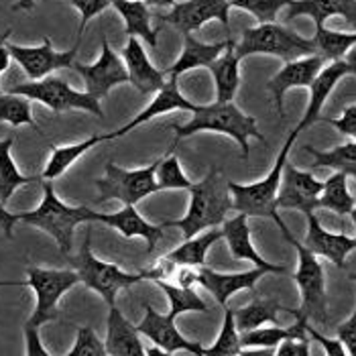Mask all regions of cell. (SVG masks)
<instances>
[{"label": "cell", "instance_id": "6da1fadb", "mask_svg": "<svg viewBox=\"0 0 356 356\" xmlns=\"http://www.w3.org/2000/svg\"><path fill=\"white\" fill-rule=\"evenodd\" d=\"M167 129L175 131V138L167 153H173L177 143L181 138L192 137L195 133H222L226 137L234 138L243 151V157L248 159V138H257L261 143H267L263 133L257 127V118L248 116L238 108L234 102H214L206 106H197L192 112L190 122L186 124H167Z\"/></svg>", "mask_w": 356, "mask_h": 356}, {"label": "cell", "instance_id": "7a4b0ae2", "mask_svg": "<svg viewBox=\"0 0 356 356\" xmlns=\"http://www.w3.org/2000/svg\"><path fill=\"white\" fill-rule=\"evenodd\" d=\"M192 200L186 216L179 220H167L163 228H179L184 238H192L197 232L222 226L226 214L232 210V193L224 181L218 169H210V173L190 188Z\"/></svg>", "mask_w": 356, "mask_h": 356}, {"label": "cell", "instance_id": "3957f363", "mask_svg": "<svg viewBox=\"0 0 356 356\" xmlns=\"http://www.w3.org/2000/svg\"><path fill=\"white\" fill-rule=\"evenodd\" d=\"M19 222L31 224L43 232H47L57 247L61 250V254H70L74 247V232L76 226H80L83 222H94L96 212H92V208L88 206H67L59 200V195L55 193L54 184L43 179V200L41 204L31 210V212H21L17 214Z\"/></svg>", "mask_w": 356, "mask_h": 356}, {"label": "cell", "instance_id": "277c9868", "mask_svg": "<svg viewBox=\"0 0 356 356\" xmlns=\"http://www.w3.org/2000/svg\"><path fill=\"white\" fill-rule=\"evenodd\" d=\"M300 137V133L293 129L291 135L287 137L285 145L281 147L277 159H275L273 169L267 173V177H263L261 181L254 184H234L228 181V190L232 193V210L247 214L248 218H269L273 220L279 226V230L287 228V224L281 220L279 212H277V192H279V184H281V173H283V165L289 157V151L296 143V138Z\"/></svg>", "mask_w": 356, "mask_h": 356}, {"label": "cell", "instance_id": "5b68a950", "mask_svg": "<svg viewBox=\"0 0 356 356\" xmlns=\"http://www.w3.org/2000/svg\"><path fill=\"white\" fill-rule=\"evenodd\" d=\"M234 51L238 59H245L248 55H273L283 61H293L300 57L316 55L318 47L314 37L307 39L293 29L283 27L279 23H263L245 29Z\"/></svg>", "mask_w": 356, "mask_h": 356}, {"label": "cell", "instance_id": "8992f818", "mask_svg": "<svg viewBox=\"0 0 356 356\" xmlns=\"http://www.w3.org/2000/svg\"><path fill=\"white\" fill-rule=\"evenodd\" d=\"M80 283V275L76 269H41L29 267L27 281H0V285H25L35 291V309L27 320L25 328L39 330L43 324L59 318V300L74 285Z\"/></svg>", "mask_w": 356, "mask_h": 356}, {"label": "cell", "instance_id": "52a82bcc", "mask_svg": "<svg viewBox=\"0 0 356 356\" xmlns=\"http://www.w3.org/2000/svg\"><path fill=\"white\" fill-rule=\"evenodd\" d=\"M283 238L293 245L298 250V269L293 273V279L298 283V289L302 293V312L307 320H314L318 324L328 322V296H326V275L324 267L318 261V254H314L303 243H300L289 228L281 230Z\"/></svg>", "mask_w": 356, "mask_h": 356}, {"label": "cell", "instance_id": "ba28073f", "mask_svg": "<svg viewBox=\"0 0 356 356\" xmlns=\"http://www.w3.org/2000/svg\"><path fill=\"white\" fill-rule=\"evenodd\" d=\"M70 263L78 271L80 281L83 285L90 287L92 291L100 293L102 300L108 305L116 303V296H118L120 289H127V287H131V285H135V283L145 279L143 271L140 273H127L114 263L100 261L92 252V228L86 230L82 248H80V252L76 257L70 259Z\"/></svg>", "mask_w": 356, "mask_h": 356}, {"label": "cell", "instance_id": "9c48e42d", "mask_svg": "<svg viewBox=\"0 0 356 356\" xmlns=\"http://www.w3.org/2000/svg\"><path fill=\"white\" fill-rule=\"evenodd\" d=\"M161 161V159H159ZM159 161L140 167V169H122L112 161L106 163V173L104 177L96 179V188L100 192L98 204L106 200H118L122 204H137L145 200L147 195L155 192H161L155 179Z\"/></svg>", "mask_w": 356, "mask_h": 356}, {"label": "cell", "instance_id": "30bf717a", "mask_svg": "<svg viewBox=\"0 0 356 356\" xmlns=\"http://www.w3.org/2000/svg\"><path fill=\"white\" fill-rule=\"evenodd\" d=\"M10 94L25 96L29 100L41 102L54 112H65V110H86L98 118H102V106L100 100L90 96L88 92H78L61 78L47 76L43 80H31V82L13 86L8 90Z\"/></svg>", "mask_w": 356, "mask_h": 356}, {"label": "cell", "instance_id": "8fae6325", "mask_svg": "<svg viewBox=\"0 0 356 356\" xmlns=\"http://www.w3.org/2000/svg\"><path fill=\"white\" fill-rule=\"evenodd\" d=\"M82 45V39L76 41V45L67 51H55L49 37H43V43L37 47H25V45H13L6 43V49L10 57L23 67L29 80H43L55 70H72L76 63L78 49Z\"/></svg>", "mask_w": 356, "mask_h": 356}, {"label": "cell", "instance_id": "7c38bea8", "mask_svg": "<svg viewBox=\"0 0 356 356\" xmlns=\"http://www.w3.org/2000/svg\"><path fill=\"white\" fill-rule=\"evenodd\" d=\"M72 70H76L82 76L83 86H86L83 92H88L96 100H102L112 88L129 82L127 65H124L122 57L110 47L106 37H102V51L94 63L76 61L72 65Z\"/></svg>", "mask_w": 356, "mask_h": 356}, {"label": "cell", "instance_id": "4fadbf2b", "mask_svg": "<svg viewBox=\"0 0 356 356\" xmlns=\"http://www.w3.org/2000/svg\"><path fill=\"white\" fill-rule=\"evenodd\" d=\"M322 190L324 181H320L314 173L302 171L285 161L277 192V210H298L303 216L314 214L318 210V197Z\"/></svg>", "mask_w": 356, "mask_h": 356}, {"label": "cell", "instance_id": "5bb4252c", "mask_svg": "<svg viewBox=\"0 0 356 356\" xmlns=\"http://www.w3.org/2000/svg\"><path fill=\"white\" fill-rule=\"evenodd\" d=\"M230 2L228 0H186L175 2L169 13L159 15V19L181 31L184 35H192L210 21H220L226 31L230 29Z\"/></svg>", "mask_w": 356, "mask_h": 356}, {"label": "cell", "instance_id": "9a60e30c", "mask_svg": "<svg viewBox=\"0 0 356 356\" xmlns=\"http://www.w3.org/2000/svg\"><path fill=\"white\" fill-rule=\"evenodd\" d=\"M140 336H147L155 346H161L167 355L173 353H190L202 356L204 346L200 342L188 340L179 330L175 328V320L169 314H159L153 305H145V318L137 326Z\"/></svg>", "mask_w": 356, "mask_h": 356}, {"label": "cell", "instance_id": "2e32d148", "mask_svg": "<svg viewBox=\"0 0 356 356\" xmlns=\"http://www.w3.org/2000/svg\"><path fill=\"white\" fill-rule=\"evenodd\" d=\"M326 63L328 61L318 54L300 57V59H293V61H285V65L267 82V90L273 96L275 108H277L279 118H283L285 94L289 90H293V88H309Z\"/></svg>", "mask_w": 356, "mask_h": 356}, {"label": "cell", "instance_id": "e0dca14e", "mask_svg": "<svg viewBox=\"0 0 356 356\" xmlns=\"http://www.w3.org/2000/svg\"><path fill=\"white\" fill-rule=\"evenodd\" d=\"M346 76H353V72H350V67H348V63L344 59L328 61L322 67V72L316 76V80L307 88L309 90V102H307V108L303 112V118L300 120V124L296 127L298 133L309 129L312 124H316L322 118V108H324L326 100L330 98V94Z\"/></svg>", "mask_w": 356, "mask_h": 356}, {"label": "cell", "instance_id": "ac0fdd59", "mask_svg": "<svg viewBox=\"0 0 356 356\" xmlns=\"http://www.w3.org/2000/svg\"><path fill=\"white\" fill-rule=\"evenodd\" d=\"M307 234L303 245L309 248L314 254L328 259L330 263H334L338 269H344L346 265V257L356 248V236H346V234H338V232H330L322 226V222L318 220L316 212L307 214Z\"/></svg>", "mask_w": 356, "mask_h": 356}, {"label": "cell", "instance_id": "d6986e66", "mask_svg": "<svg viewBox=\"0 0 356 356\" xmlns=\"http://www.w3.org/2000/svg\"><path fill=\"white\" fill-rule=\"evenodd\" d=\"M195 108H197V104L190 102V100L179 92L177 78H169V80L163 83V88H161L159 92H155V98L151 100V104H149L147 108L143 110V112H138L137 116H135L129 124L120 127V129L114 131V133H106V135H104V140H112V138L122 137V135L135 131L140 124L153 120L155 116H161V114H167V112H175V110L195 112Z\"/></svg>", "mask_w": 356, "mask_h": 356}, {"label": "cell", "instance_id": "ffe728a7", "mask_svg": "<svg viewBox=\"0 0 356 356\" xmlns=\"http://www.w3.org/2000/svg\"><path fill=\"white\" fill-rule=\"evenodd\" d=\"M120 57H122L127 72H129V83H133L143 96L159 92L163 88V83L167 82L165 70H157L151 63L143 43L138 41V37H129L127 47H124Z\"/></svg>", "mask_w": 356, "mask_h": 356}, {"label": "cell", "instance_id": "44dd1931", "mask_svg": "<svg viewBox=\"0 0 356 356\" xmlns=\"http://www.w3.org/2000/svg\"><path fill=\"white\" fill-rule=\"evenodd\" d=\"M267 275L265 269L261 267H252L248 271H241V273H218L214 269H210L208 265L200 267V275H197V285H202L206 291H210L214 296V300L226 307L228 300L238 293V291H254L257 281Z\"/></svg>", "mask_w": 356, "mask_h": 356}, {"label": "cell", "instance_id": "7402d4cb", "mask_svg": "<svg viewBox=\"0 0 356 356\" xmlns=\"http://www.w3.org/2000/svg\"><path fill=\"white\" fill-rule=\"evenodd\" d=\"M222 238L230 248V254L236 261H250L254 267L265 269L267 273H287V267L275 265L271 261H265L250 241V228H248V216L241 214L230 220L222 222Z\"/></svg>", "mask_w": 356, "mask_h": 356}, {"label": "cell", "instance_id": "603a6c76", "mask_svg": "<svg viewBox=\"0 0 356 356\" xmlns=\"http://www.w3.org/2000/svg\"><path fill=\"white\" fill-rule=\"evenodd\" d=\"M96 222H102V224H108L110 228L118 230L124 238H135L140 236L147 241V250L153 252V248L157 247V243L163 241V226H157V224H151L143 218L137 212V208L133 204H124L122 210L118 212H112V214H100L96 212Z\"/></svg>", "mask_w": 356, "mask_h": 356}, {"label": "cell", "instance_id": "cb8c5ba5", "mask_svg": "<svg viewBox=\"0 0 356 356\" xmlns=\"http://www.w3.org/2000/svg\"><path fill=\"white\" fill-rule=\"evenodd\" d=\"M285 17L287 21L309 17L316 27L326 25L330 17H342L348 25L356 27V0H291Z\"/></svg>", "mask_w": 356, "mask_h": 356}, {"label": "cell", "instance_id": "d4e9b609", "mask_svg": "<svg viewBox=\"0 0 356 356\" xmlns=\"http://www.w3.org/2000/svg\"><path fill=\"white\" fill-rule=\"evenodd\" d=\"M108 332L104 340L106 356H143L145 348L140 342L137 326H133L116 307V303L108 305Z\"/></svg>", "mask_w": 356, "mask_h": 356}, {"label": "cell", "instance_id": "484cf974", "mask_svg": "<svg viewBox=\"0 0 356 356\" xmlns=\"http://www.w3.org/2000/svg\"><path fill=\"white\" fill-rule=\"evenodd\" d=\"M236 41L228 39L226 49L210 65V74L216 83V102H232L241 88V59L236 57Z\"/></svg>", "mask_w": 356, "mask_h": 356}, {"label": "cell", "instance_id": "4316f807", "mask_svg": "<svg viewBox=\"0 0 356 356\" xmlns=\"http://www.w3.org/2000/svg\"><path fill=\"white\" fill-rule=\"evenodd\" d=\"M226 45H228V41L204 43V41H197L192 35H184V49L175 59V63L165 70V74L169 78H179L181 74L195 70V67H208L218 55H222Z\"/></svg>", "mask_w": 356, "mask_h": 356}, {"label": "cell", "instance_id": "83f0119b", "mask_svg": "<svg viewBox=\"0 0 356 356\" xmlns=\"http://www.w3.org/2000/svg\"><path fill=\"white\" fill-rule=\"evenodd\" d=\"M124 21L127 37H140L151 49H157V31L151 25V10L145 0H110Z\"/></svg>", "mask_w": 356, "mask_h": 356}, {"label": "cell", "instance_id": "f1b7e54d", "mask_svg": "<svg viewBox=\"0 0 356 356\" xmlns=\"http://www.w3.org/2000/svg\"><path fill=\"white\" fill-rule=\"evenodd\" d=\"M222 238V228H208L197 232L192 238H186L184 245L173 248L171 252L165 254L167 261H171L173 265H190V267H204L206 265V257L212 245H216Z\"/></svg>", "mask_w": 356, "mask_h": 356}, {"label": "cell", "instance_id": "f546056e", "mask_svg": "<svg viewBox=\"0 0 356 356\" xmlns=\"http://www.w3.org/2000/svg\"><path fill=\"white\" fill-rule=\"evenodd\" d=\"M279 312L291 314L289 307H283L277 300L254 296V300L248 303V305L241 307V309H234V324H236L238 332H247V330L259 328V326H265V324L281 326Z\"/></svg>", "mask_w": 356, "mask_h": 356}, {"label": "cell", "instance_id": "4dcf8cb0", "mask_svg": "<svg viewBox=\"0 0 356 356\" xmlns=\"http://www.w3.org/2000/svg\"><path fill=\"white\" fill-rule=\"evenodd\" d=\"M356 206V195L348 190V175L342 171H334L324 181V190L318 197V208L330 210L338 216H350Z\"/></svg>", "mask_w": 356, "mask_h": 356}, {"label": "cell", "instance_id": "1f68e13d", "mask_svg": "<svg viewBox=\"0 0 356 356\" xmlns=\"http://www.w3.org/2000/svg\"><path fill=\"white\" fill-rule=\"evenodd\" d=\"M13 143H15L13 137L0 140V202L2 204H6L19 188L29 186V184H35V181L41 179L37 175H23L19 171V167H17L13 155H10Z\"/></svg>", "mask_w": 356, "mask_h": 356}, {"label": "cell", "instance_id": "d6a6232c", "mask_svg": "<svg viewBox=\"0 0 356 356\" xmlns=\"http://www.w3.org/2000/svg\"><path fill=\"white\" fill-rule=\"evenodd\" d=\"M303 151L314 159V167H328L334 171H342L348 177H353L356 184V140L328 151H318L312 145H305Z\"/></svg>", "mask_w": 356, "mask_h": 356}, {"label": "cell", "instance_id": "836d02e7", "mask_svg": "<svg viewBox=\"0 0 356 356\" xmlns=\"http://www.w3.org/2000/svg\"><path fill=\"white\" fill-rule=\"evenodd\" d=\"M104 140V135H94V137L86 138L82 143H76V145H65V147H55L51 149V157H49V163L45 167L41 179H47V181H54L59 175H63L72 163H76L83 153L92 147H96L98 143Z\"/></svg>", "mask_w": 356, "mask_h": 356}, {"label": "cell", "instance_id": "e575fe53", "mask_svg": "<svg viewBox=\"0 0 356 356\" xmlns=\"http://www.w3.org/2000/svg\"><path fill=\"white\" fill-rule=\"evenodd\" d=\"M155 285L167 296V300H169V312L167 314L173 320L177 316L186 314V312H197V314H208L210 312V305L193 291V287H179L175 283H167L165 279L155 281Z\"/></svg>", "mask_w": 356, "mask_h": 356}, {"label": "cell", "instance_id": "d590c367", "mask_svg": "<svg viewBox=\"0 0 356 356\" xmlns=\"http://www.w3.org/2000/svg\"><path fill=\"white\" fill-rule=\"evenodd\" d=\"M318 55H322L326 61H336V59H344V55L353 49L356 43V31L355 33H340V31H330L326 25L316 27L314 35Z\"/></svg>", "mask_w": 356, "mask_h": 356}, {"label": "cell", "instance_id": "8d00e7d4", "mask_svg": "<svg viewBox=\"0 0 356 356\" xmlns=\"http://www.w3.org/2000/svg\"><path fill=\"white\" fill-rule=\"evenodd\" d=\"M243 355L241 346V332L234 324V309H224V324L220 330L218 338L212 346L204 348L202 356H238Z\"/></svg>", "mask_w": 356, "mask_h": 356}, {"label": "cell", "instance_id": "74e56055", "mask_svg": "<svg viewBox=\"0 0 356 356\" xmlns=\"http://www.w3.org/2000/svg\"><path fill=\"white\" fill-rule=\"evenodd\" d=\"M0 122H8L10 127H33L39 131L37 122L31 114V100L19 94H2L0 92Z\"/></svg>", "mask_w": 356, "mask_h": 356}, {"label": "cell", "instance_id": "f35d334b", "mask_svg": "<svg viewBox=\"0 0 356 356\" xmlns=\"http://www.w3.org/2000/svg\"><path fill=\"white\" fill-rule=\"evenodd\" d=\"M155 179H157L159 190H188L190 192L193 184L181 171V165H179V159L175 157V153H167L159 161Z\"/></svg>", "mask_w": 356, "mask_h": 356}, {"label": "cell", "instance_id": "ab89813d", "mask_svg": "<svg viewBox=\"0 0 356 356\" xmlns=\"http://www.w3.org/2000/svg\"><path fill=\"white\" fill-rule=\"evenodd\" d=\"M230 8H241L245 13H250L259 25L263 23H275L281 8H287L291 0H228Z\"/></svg>", "mask_w": 356, "mask_h": 356}, {"label": "cell", "instance_id": "60d3db41", "mask_svg": "<svg viewBox=\"0 0 356 356\" xmlns=\"http://www.w3.org/2000/svg\"><path fill=\"white\" fill-rule=\"evenodd\" d=\"M65 356H106L104 342H100L96 330L90 326H80L78 336H76V344L72 350H67Z\"/></svg>", "mask_w": 356, "mask_h": 356}, {"label": "cell", "instance_id": "b9f144b4", "mask_svg": "<svg viewBox=\"0 0 356 356\" xmlns=\"http://www.w3.org/2000/svg\"><path fill=\"white\" fill-rule=\"evenodd\" d=\"M70 2H72V6L82 15L80 27H78V39H82L83 37V31L88 27V23H90L94 17L102 15V13L110 6V0H70Z\"/></svg>", "mask_w": 356, "mask_h": 356}, {"label": "cell", "instance_id": "7bdbcfd3", "mask_svg": "<svg viewBox=\"0 0 356 356\" xmlns=\"http://www.w3.org/2000/svg\"><path fill=\"white\" fill-rule=\"evenodd\" d=\"M322 122H326L330 127H334L340 135L350 137L356 140V104L346 106L342 110V114L338 118H320Z\"/></svg>", "mask_w": 356, "mask_h": 356}, {"label": "cell", "instance_id": "ee69618b", "mask_svg": "<svg viewBox=\"0 0 356 356\" xmlns=\"http://www.w3.org/2000/svg\"><path fill=\"white\" fill-rule=\"evenodd\" d=\"M336 336H338V340L344 344L346 355L356 356V309L353 312V316H350L346 322H342V324L336 328Z\"/></svg>", "mask_w": 356, "mask_h": 356}, {"label": "cell", "instance_id": "f6af8a7d", "mask_svg": "<svg viewBox=\"0 0 356 356\" xmlns=\"http://www.w3.org/2000/svg\"><path fill=\"white\" fill-rule=\"evenodd\" d=\"M275 355L279 356H309L312 348H309V338H287L283 340L277 348Z\"/></svg>", "mask_w": 356, "mask_h": 356}, {"label": "cell", "instance_id": "bcb514c9", "mask_svg": "<svg viewBox=\"0 0 356 356\" xmlns=\"http://www.w3.org/2000/svg\"><path fill=\"white\" fill-rule=\"evenodd\" d=\"M307 336L312 338V340H316V342H320V346L324 348V353L328 356H344L346 355V348H344V344L340 342V340H332L328 336H324V334H320L318 330L314 328V326H309V322H307Z\"/></svg>", "mask_w": 356, "mask_h": 356}, {"label": "cell", "instance_id": "7dc6e473", "mask_svg": "<svg viewBox=\"0 0 356 356\" xmlns=\"http://www.w3.org/2000/svg\"><path fill=\"white\" fill-rule=\"evenodd\" d=\"M197 275H200V267L177 265V269L173 273V283L179 287H193V285H197Z\"/></svg>", "mask_w": 356, "mask_h": 356}, {"label": "cell", "instance_id": "c3c4849f", "mask_svg": "<svg viewBox=\"0 0 356 356\" xmlns=\"http://www.w3.org/2000/svg\"><path fill=\"white\" fill-rule=\"evenodd\" d=\"M25 340H27V355L31 356H49V350L43 348L41 344V336H39V330L25 328Z\"/></svg>", "mask_w": 356, "mask_h": 356}, {"label": "cell", "instance_id": "681fc988", "mask_svg": "<svg viewBox=\"0 0 356 356\" xmlns=\"http://www.w3.org/2000/svg\"><path fill=\"white\" fill-rule=\"evenodd\" d=\"M17 222H19V216L13 214V212H8L6 210V204L0 202V228L4 230V236L6 238H13V228H15Z\"/></svg>", "mask_w": 356, "mask_h": 356}, {"label": "cell", "instance_id": "f907efd6", "mask_svg": "<svg viewBox=\"0 0 356 356\" xmlns=\"http://www.w3.org/2000/svg\"><path fill=\"white\" fill-rule=\"evenodd\" d=\"M10 33H13V29H6L4 33H0V76L8 70V65H10V54H8V49H6V39L10 37Z\"/></svg>", "mask_w": 356, "mask_h": 356}, {"label": "cell", "instance_id": "816d5d0a", "mask_svg": "<svg viewBox=\"0 0 356 356\" xmlns=\"http://www.w3.org/2000/svg\"><path fill=\"white\" fill-rule=\"evenodd\" d=\"M344 61L348 63V67H350L353 76H356V43L353 45V49H350L348 54L344 55Z\"/></svg>", "mask_w": 356, "mask_h": 356}, {"label": "cell", "instance_id": "f5cc1de1", "mask_svg": "<svg viewBox=\"0 0 356 356\" xmlns=\"http://www.w3.org/2000/svg\"><path fill=\"white\" fill-rule=\"evenodd\" d=\"M35 8V0H17L15 10H33Z\"/></svg>", "mask_w": 356, "mask_h": 356}, {"label": "cell", "instance_id": "db71d44e", "mask_svg": "<svg viewBox=\"0 0 356 356\" xmlns=\"http://www.w3.org/2000/svg\"><path fill=\"white\" fill-rule=\"evenodd\" d=\"M149 6H157V8H163V6H173L175 0H145Z\"/></svg>", "mask_w": 356, "mask_h": 356}, {"label": "cell", "instance_id": "11a10c76", "mask_svg": "<svg viewBox=\"0 0 356 356\" xmlns=\"http://www.w3.org/2000/svg\"><path fill=\"white\" fill-rule=\"evenodd\" d=\"M350 216H353V222H355V226H356V206L353 208V212H350Z\"/></svg>", "mask_w": 356, "mask_h": 356}, {"label": "cell", "instance_id": "9f6ffc18", "mask_svg": "<svg viewBox=\"0 0 356 356\" xmlns=\"http://www.w3.org/2000/svg\"><path fill=\"white\" fill-rule=\"evenodd\" d=\"M350 279H353V281L356 283V273H350Z\"/></svg>", "mask_w": 356, "mask_h": 356}]
</instances>
